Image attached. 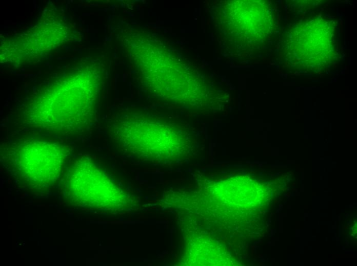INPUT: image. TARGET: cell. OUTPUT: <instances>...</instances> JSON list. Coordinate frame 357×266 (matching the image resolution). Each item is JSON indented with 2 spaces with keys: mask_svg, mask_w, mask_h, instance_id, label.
Returning <instances> with one entry per match:
<instances>
[{
  "mask_svg": "<svg viewBox=\"0 0 357 266\" xmlns=\"http://www.w3.org/2000/svg\"><path fill=\"white\" fill-rule=\"evenodd\" d=\"M67 156L62 144L43 140L24 139L3 146L2 158L18 184L33 190H44L59 179Z\"/></svg>",
  "mask_w": 357,
  "mask_h": 266,
  "instance_id": "1",
  "label": "cell"
},
{
  "mask_svg": "<svg viewBox=\"0 0 357 266\" xmlns=\"http://www.w3.org/2000/svg\"><path fill=\"white\" fill-rule=\"evenodd\" d=\"M108 134L118 147L152 157L185 146L189 136L179 125L144 115H125L109 125Z\"/></svg>",
  "mask_w": 357,
  "mask_h": 266,
  "instance_id": "2",
  "label": "cell"
}]
</instances>
